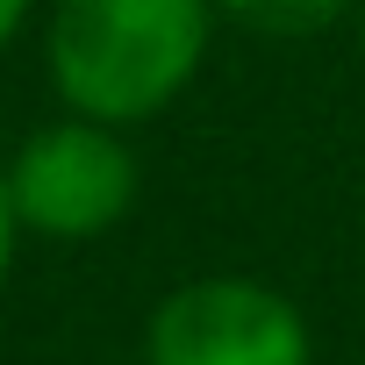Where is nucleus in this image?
<instances>
[{
	"label": "nucleus",
	"instance_id": "1",
	"mask_svg": "<svg viewBox=\"0 0 365 365\" xmlns=\"http://www.w3.org/2000/svg\"><path fill=\"white\" fill-rule=\"evenodd\" d=\"M215 36V0H58L43 65L65 115L136 129L194 86Z\"/></svg>",
	"mask_w": 365,
	"mask_h": 365
},
{
	"label": "nucleus",
	"instance_id": "2",
	"mask_svg": "<svg viewBox=\"0 0 365 365\" xmlns=\"http://www.w3.org/2000/svg\"><path fill=\"white\" fill-rule=\"evenodd\" d=\"M0 172H8L22 237H43V244H93V237L122 230L136 208L129 136L108 122H86V115H58V122L29 129Z\"/></svg>",
	"mask_w": 365,
	"mask_h": 365
},
{
	"label": "nucleus",
	"instance_id": "3",
	"mask_svg": "<svg viewBox=\"0 0 365 365\" xmlns=\"http://www.w3.org/2000/svg\"><path fill=\"white\" fill-rule=\"evenodd\" d=\"M143 365H315V344L308 315L279 287L251 272H201L150 308Z\"/></svg>",
	"mask_w": 365,
	"mask_h": 365
},
{
	"label": "nucleus",
	"instance_id": "4",
	"mask_svg": "<svg viewBox=\"0 0 365 365\" xmlns=\"http://www.w3.org/2000/svg\"><path fill=\"white\" fill-rule=\"evenodd\" d=\"M351 8H358V0H215L222 22H237V29H251V36H287V43L336 29Z\"/></svg>",
	"mask_w": 365,
	"mask_h": 365
},
{
	"label": "nucleus",
	"instance_id": "5",
	"mask_svg": "<svg viewBox=\"0 0 365 365\" xmlns=\"http://www.w3.org/2000/svg\"><path fill=\"white\" fill-rule=\"evenodd\" d=\"M15 244H22V222L8 201V172H0V294H8V272H15Z\"/></svg>",
	"mask_w": 365,
	"mask_h": 365
},
{
	"label": "nucleus",
	"instance_id": "6",
	"mask_svg": "<svg viewBox=\"0 0 365 365\" xmlns=\"http://www.w3.org/2000/svg\"><path fill=\"white\" fill-rule=\"evenodd\" d=\"M29 8H36V0H0V58H8V51H15V36L29 29Z\"/></svg>",
	"mask_w": 365,
	"mask_h": 365
},
{
	"label": "nucleus",
	"instance_id": "7",
	"mask_svg": "<svg viewBox=\"0 0 365 365\" xmlns=\"http://www.w3.org/2000/svg\"><path fill=\"white\" fill-rule=\"evenodd\" d=\"M358 51H365V0H358Z\"/></svg>",
	"mask_w": 365,
	"mask_h": 365
}]
</instances>
